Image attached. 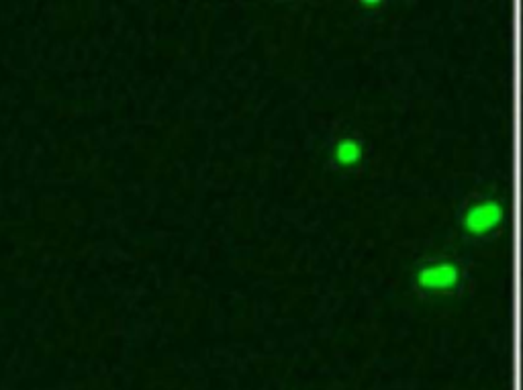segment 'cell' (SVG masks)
Masks as SVG:
<instances>
[{"instance_id": "cell-1", "label": "cell", "mask_w": 523, "mask_h": 390, "mask_svg": "<svg viewBox=\"0 0 523 390\" xmlns=\"http://www.w3.org/2000/svg\"><path fill=\"white\" fill-rule=\"evenodd\" d=\"M468 270L456 256L434 254L421 258L411 272V286L425 301L458 297L466 288Z\"/></svg>"}, {"instance_id": "cell-2", "label": "cell", "mask_w": 523, "mask_h": 390, "mask_svg": "<svg viewBox=\"0 0 523 390\" xmlns=\"http://www.w3.org/2000/svg\"><path fill=\"white\" fill-rule=\"evenodd\" d=\"M505 225V205L495 194L479 192L468 197L458 209V227L466 241L487 243Z\"/></svg>"}, {"instance_id": "cell-3", "label": "cell", "mask_w": 523, "mask_h": 390, "mask_svg": "<svg viewBox=\"0 0 523 390\" xmlns=\"http://www.w3.org/2000/svg\"><path fill=\"white\" fill-rule=\"evenodd\" d=\"M329 160L340 172H358L366 162V141L356 131L340 133L331 143Z\"/></svg>"}]
</instances>
